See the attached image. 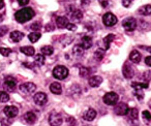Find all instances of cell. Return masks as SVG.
Returning a JSON list of instances; mask_svg holds the SVG:
<instances>
[{
  "instance_id": "obj_1",
  "label": "cell",
  "mask_w": 151,
  "mask_h": 126,
  "mask_svg": "<svg viewBox=\"0 0 151 126\" xmlns=\"http://www.w3.org/2000/svg\"><path fill=\"white\" fill-rule=\"evenodd\" d=\"M34 15H35V13H34V11L31 7H26V9H20V11H18L17 13H16L15 17H16L17 22L22 24V23H26V22L30 21V20L34 17Z\"/></svg>"
},
{
  "instance_id": "obj_2",
  "label": "cell",
  "mask_w": 151,
  "mask_h": 126,
  "mask_svg": "<svg viewBox=\"0 0 151 126\" xmlns=\"http://www.w3.org/2000/svg\"><path fill=\"white\" fill-rule=\"evenodd\" d=\"M53 77L57 80H64L68 76V69L63 65H57L56 67L53 69L52 72Z\"/></svg>"
},
{
  "instance_id": "obj_3",
  "label": "cell",
  "mask_w": 151,
  "mask_h": 126,
  "mask_svg": "<svg viewBox=\"0 0 151 126\" xmlns=\"http://www.w3.org/2000/svg\"><path fill=\"white\" fill-rule=\"evenodd\" d=\"M118 99H119V96H118L117 93L108 92L107 94H105L103 100H104V102L108 105H115L116 103L118 102Z\"/></svg>"
},
{
  "instance_id": "obj_4",
  "label": "cell",
  "mask_w": 151,
  "mask_h": 126,
  "mask_svg": "<svg viewBox=\"0 0 151 126\" xmlns=\"http://www.w3.org/2000/svg\"><path fill=\"white\" fill-rule=\"evenodd\" d=\"M19 89L22 93H24V94L30 95V94H32V93H34V91L36 90V85L33 84V83H30V82L24 83V84L20 85Z\"/></svg>"
},
{
  "instance_id": "obj_5",
  "label": "cell",
  "mask_w": 151,
  "mask_h": 126,
  "mask_svg": "<svg viewBox=\"0 0 151 126\" xmlns=\"http://www.w3.org/2000/svg\"><path fill=\"white\" fill-rule=\"evenodd\" d=\"M103 22L107 27H112V26L116 25L118 22L117 17L112 13H107L104 15L103 17Z\"/></svg>"
},
{
  "instance_id": "obj_6",
  "label": "cell",
  "mask_w": 151,
  "mask_h": 126,
  "mask_svg": "<svg viewBox=\"0 0 151 126\" xmlns=\"http://www.w3.org/2000/svg\"><path fill=\"white\" fill-rule=\"evenodd\" d=\"M122 27L126 30V31L130 32L134 31L137 28V21L134 18H126L122 21Z\"/></svg>"
},
{
  "instance_id": "obj_7",
  "label": "cell",
  "mask_w": 151,
  "mask_h": 126,
  "mask_svg": "<svg viewBox=\"0 0 151 126\" xmlns=\"http://www.w3.org/2000/svg\"><path fill=\"white\" fill-rule=\"evenodd\" d=\"M67 13H68V16L70 17V19L73 20V21H80V20H82V18H83L82 11L77 9L75 6H68Z\"/></svg>"
},
{
  "instance_id": "obj_8",
  "label": "cell",
  "mask_w": 151,
  "mask_h": 126,
  "mask_svg": "<svg viewBox=\"0 0 151 126\" xmlns=\"http://www.w3.org/2000/svg\"><path fill=\"white\" fill-rule=\"evenodd\" d=\"M63 122V119L60 114L52 113L49 116V123L51 126H60Z\"/></svg>"
},
{
  "instance_id": "obj_9",
  "label": "cell",
  "mask_w": 151,
  "mask_h": 126,
  "mask_svg": "<svg viewBox=\"0 0 151 126\" xmlns=\"http://www.w3.org/2000/svg\"><path fill=\"white\" fill-rule=\"evenodd\" d=\"M33 100L37 105H46L47 101H48V96H47V94H45V93L38 92L33 96Z\"/></svg>"
},
{
  "instance_id": "obj_10",
  "label": "cell",
  "mask_w": 151,
  "mask_h": 126,
  "mask_svg": "<svg viewBox=\"0 0 151 126\" xmlns=\"http://www.w3.org/2000/svg\"><path fill=\"white\" fill-rule=\"evenodd\" d=\"M3 112L7 116V118H15L19 114V109L15 105H7V107H4Z\"/></svg>"
},
{
  "instance_id": "obj_11",
  "label": "cell",
  "mask_w": 151,
  "mask_h": 126,
  "mask_svg": "<svg viewBox=\"0 0 151 126\" xmlns=\"http://www.w3.org/2000/svg\"><path fill=\"white\" fill-rule=\"evenodd\" d=\"M128 110H129V109H128V107H127V105H126V103L120 102L115 107L114 112H115V114H116V115H118V116H124V115H126V114H127Z\"/></svg>"
},
{
  "instance_id": "obj_12",
  "label": "cell",
  "mask_w": 151,
  "mask_h": 126,
  "mask_svg": "<svg viewBox=\"0 0 151 126\" xmlns=\"http://www.w3.org/2000/svg\"><path fill=\"white\" fill-rule=\"evenodd\" d=\"M122 72H123L124 78L126 79H132L134 74V70L128 63H124L123 67H122Z\"/></svg>"
},
{
  "instance_id": "obj_13",
  "label": "cell",
  "mask_w": 151,
  "mask_h": 126,
  "mask_svg": "<svg viewBox=\"0 0 151 126\" xmlns=\"http://www.w3.org/2000/svg\"><path fill=\"white\" fill-rule=\"evenodd\" d=\"M96 117V112L93 109H88L84 114H83V119L86 121H92Z\"/></svg>"
},
{
  "instance_id": "obj_14",
  "label": "cell",
  "mask_w": 151,
  "mask_h": 126,
  "mask_svg": "<svg viewBox=\"0 0 151 126\" xmlns=\"http://www.w3.org/2000/svg\"><path fill=\"white\" fill-rule=\"evenodd\" d=\"M101 82H103V78L99 76H93L91 77L90 79H89L88 83L89 85H90L91 87H93V88H95V87H99V85L101 84Z\"/></svg>"
},
{
  "instance_id": "obj_15",
  "label": "cell",
  "mask_w": 151,
  "mask_h": 126,
  "mask_svg": "<svg viewBox=\"0 0 151 126\" xmlns=\"http://www.w3.org/2000/svg\"><path fill=\"white\" fill-rule=\"evenodd\" d=\"M36 115L33 113V112H27V113L24 115V120L27 122L28 124H34L36 122Z\"/></svg>"
},
{
  "instance_id": "obj_16",
  "label": "cell",
  "mask_w": 151,
  "mask_h": 126,
  "mask_svg": "<svg viewBox=\"0 0 151 126\" xmlns=\"http://www.w3.org/2000/svg\"><path fill=\"white\" fill-rule=\"evenodd\" d=\"M141 53L139 52L138 50H134V51H132V53L129 54V60L132 61V63H139L141 61Z\"/></svg>"
},
{
  "instance_id": "obj_17",
  "label": "cell",
  "mask_w": 151,
  "mask_h": 126,
  "mask_svg": "<svg viewBox=\"0 0 151 126\" xmlns=\"http://www.w3.org/2000/svg\"><path fill=\"white\" fill-rule=\"evenodd\" d=\"M50 91L53 93V94L59 95L62 93V87H61V85L57 82L52 83V84L50 85Z\"/></svg>"
},
{
  "instance_id": "obj_18",
  "label": "cell",
  "mask_w": 151,
  "mask_h": 126,
  "mask_svg": "<svg viewBox=\"0 0 151 126\" xmlns=\"http://www.w3.org/2000/svg\"><path fill=\"white\" fill-rule=\"evenodd\" d=\"M81 46L84 50H88L92 47V38L90 36H84L82 38V42H81Z\"/></svg>"
},
{
  "instance_id": "obj_19",
  "label": "cell",
  "mask_w": 151,
  "mask_h": 126,
  "mask_svg": "<svg viewBox=\"0 0 151 126\" xmlns=\"http://www.w3.org/2000/svg\"><path fill=\"white\" fill-rule=\"evenodd\" d=\"M4 87L7 89V90L12 91V90H15L16 87H17V83L14 79L12 78H7L6 80L4 81Z\"/></svg>"
},
{
  "instance_id": "obj_20",
  "label": "cell",
  "mask_w": 151,
  "mask_h": 126,
  "mask_svg": "<svg viewBox=\"0 0 151 126\" xmlns=\"http://www.w3.org/2000/svg\"><path fill=\"white\" fill-rule=\"evenodd\" d=\"M69 23L68 19H67L66 17H62V16H60V17H57L56 19V24L57 26H58L59 28H66L67 24Z\"/></svg>"
},
{
  "instance_id": "obj_21",
  "label": "cell",
  "mask_w": 151,
  "mask_h": 126,
  "mask_svg": "<svg viewBox=\"0 0 151 126\" xmlns=\"http://www.w3.org/2000/svg\"><path fill=\"white\" fill-rule=\"evenodd\" d=\"M9 37H11V39L13 40L14 42H20V40H22V38L24 37V33H22L21 31H13L11 33V35H9Z\"/></svg>"
},
{
  "instance_id": "obj_22",
  "label": "cell",
  "mask_w": 151,
  "mask_h": 126,
  "mask_svg": "<svg viewBox=\"0 0 151 126\" xmlns=\"http://www.w3.org/2000/svg\"><path fill=\"white\" fill-rule=\"evenodd\" d=\"M20 51H21L23 54H25L26 56H33L34 53H35V50H34L33 47H29V46L22 47V48L20 49Z\"/></svg>"
},
{
  "instance_id": "obj_23",
  "label": "cell",
  "mask_w": 151,
  "mask_h": 126,
  "mask_svg": "<svg viewBox=\"0 0 151 126\" xmlns=\"http://www.w3.org/2000/svg\"><path fill=\"white\" fill-rule=\"evenodd\" d=\"M139 13L143 16H150L151 15V5L150 4L143 5V6L140 7V9H139Z\"/></svg>"
},
{
  "instance_id": "obj_24",
  "label": "cell",
  "mask_w": 151,
  "mask_h": 126,
  "mask_svg": "<svg viewBox=\"0 0 151 126\" xmlns=\"http://www.w3.org/2000/svg\"><path fill=\"white\" fill-rule=\"evenodd\" d=\"M40 51H42V54L44 55V56H51V55L54 53V49H53V47H51V46L42 47Z\"/></svg>"
},
{
  "instance_id": "obj_25",
  "label": "cell",
  "mask_w": 151,
  "mask_h": 126,
  "mask_svg": "<svg viewBox=\"0 0 151 126\" xmlns=\"http://www.w3.org/2000/svg\"><path fill=\"white\" fill-rule=\"evenodd\" d=\"M34 64L38 66H42L45 64V56L42 54H36L34 56Z\"/></svg>"
},
{
  "instance_id": "obj_26",
  "label": "cell",
  "mask_w": 151,
  "mask_h": 126,
  "mask_svg": "<svg viewBox=\"0 0 151 126\" xmlns=\"http://www.w3.org/2000/svg\"><path fill=\"white\" fill-rule=\"evenodd\" d=\"M114 39H115V35H114V34H109V35H107L104 38V44H105L106 50H108V49L110 48V44H111V42H113Z\"/></svg>"
},
{
  "instance_id": "obj_27",
  "label": "cell",
  "mask_w": 151,
  "mask_h": 126,
  "mask_svg": "<svg viewBox=\"0 0 151 126\" xmlns=\"http://www.w3.org/2000/svg\"><path fill=\"white\" fill-rule=\"evenodd\" d=\"M105 53H106V50H103V49H97L94 53V58L95 60L97 61H101L103 60L104 56H105Z\"/></svg>"
},
{
  "instance_id": "obj_28",
  "label": "cell",
  "mask_w": 151,
  "mask_h": 126,
  "mask_svg": "<svg viewBox=\"0 0 151 126\" xmlns=\"http://www.w3.org/2000/svg\"><path fill=\"white\" fill-rule=\"evenodd\" d=\"M132 87L134 89H147L149 87L148 83H138V82H134L132 83Z\"/></svg>"
},
{
  "instance_id": "obj_29",
  "label": "cell",
  "mask_w": 151,
  "mask_h": 126,
  "mask_svg": "<svg viewBox=\"0 0 151 126\" xmlns=\"http://www.w3.org/2000/svg\"><path fill=\"white\" fill-rule=\"evenodd\" d=\"M126 115L129 117V119L137 120V119H138V116H139V112H138V110H137V109H130V110H128V112H127V114H126Z\"/></svg>"
},
{
  "instance_id": "obj_30",
  "label": "cell",
  "mask_w": 151,
  "mask_h": 126,
  "mask_svg": "<svg viewBox=\"0 0 151 126\" xmlns=\"http://www.w3.org/2000/svg\"><path fill=\"white\" fill-rule=\"evenodd\" d=\"M42 37V34L38 33V32H32V33H30L29 35H28V38H29V40L31 42H36L40 38Z\"/></svg>"
},
{
  "instance_id": "obj_31",
  "label": "cell",
  "mask_w": 151,
  "mask_h": 126,
  "mask_svg": "<svg viewBox=\"0 0 151 126\" xmlns=\"http://www.w3.org/2000/svg\"><path fill=\"white\" fill-rule=\"evenodd\" d=\"M73 55H76V56H82V55L84 54V49L82 48L81 44H78V46L73 47Z\"/></svg>"
},
{
  "instance_id": "obj_32",
  "label": "cell",
  "mask_w": 151,
  "mask_h": 126,
  "mask_svg": "<svg viewBox=\"0 0 151 126\" xmlns=\"http://www.w3.org/2000/svg\"><path fill=\"white\" fill-rule=\"evenodd\" d=\"M134 94L139 100H142V99L144 98V92L142 91V89H134Z\"/></svg>"
},
{
  "instance_id": "obj_33",
  "label": "cell",
  "mask_w": 151,
  "mask_h": 126,
  "mask_svg": "<svg viewBox=\"0 0 151 126\" xmlns=\"http://www.w3.org/2000/svg\"><path fill=\"white\" fill-rule=\"evenodd\" d=\"M9 100V95L6 92L0 91V102H7Z\"/></svg>"
},
{
  "instance_id": "obj_34",
  "label": "cell",
  "mask_w": 151,
  "mask_h": 126,
  "mask_svg": "<svg viewBox=\"0 0 151 126\" xmlns=\"http://www.w3.org/2000/svg\"><path fill=\"white\" fill-rule=\"evenodd\" d=\"M89 72H90V70H89V68L84 67V66H82V67H80V76L82 77V78H86V77L89 74Z\"/></svg>"
},
{
  "instance_id": "obj_35",
  "label": "cell",
  "mask_w": 151,
  "mask_h": 126,
  "mask_svg": "<svg viewBox=\"0 0 151 126\" xmlns=\"http://www.w3.org/2000/svg\"><path fill=\"white\" fill-rule=\"evenodd\" d=\"M12 53V50L9 48H0V54L3 55L4 57L9 56V54Z\"/></svg>"
},
{
  "instance_id": "obj_36",
  "label": "cell",
  "mask_w": 151,
  "mask_h": 126,
  "mask_svg": "<svg viewBox=\"0 0 151 126\" xmlns=\"http://www.w3.org/2000/svg\"><path fill=\"white\" fill-rule=\"evenodd\" d=\"M30 28H31L33 31H38V30L42 28V24L40 23V22H34L33 24H31V26H30Z\"/></svg>"
},
{
  "instance_id": "obj_37",
  "label": "cell",
  "mask_w": 151,
  "mask_h": 126,
  "mask_svg": "<svg viewBox=\"0 0 151 126\" xmlns=\"http://www.w3.org/2000/svg\"><path fill=\"white\" fill-rule=\"evenodd\" d=\"M142 116H143V118H144L145 120H148V121H150V120H151V114L149 113L148 111H143Z\"/></svg>"
},
{
  "instance_id": "obj_38",
  "label": "cell",
  "mask_w": 151,
  "mask_h": 126,
  "mask_svg": "<svg viewBox=\"0 0 151 126\" xmlns=\"http://www.w3.org/2000/svg\"><path fill=\"white\" fill-rule=\"evenodd\" d=\"M7 30H9V28L6 26H1L0 27V36L5 35V33H7Z\"/></svg>"
},
{
  "instance_id": "obj_39",
  "label": "cell",
  "mask_w": 151,
  "mask_h": 126,
  "mask_svg": "<svg viewBox=\"0 0 151 126\" xmlns=\"http://www.w3.org/2000/svg\"><path fill=\"white\" fill-rule=\"evenodd\" d=\"M134 0H122V5L124 7H129Z\"/></svg>"
},
{
  "instance_id": "obj_40",
  "label": "cell",
  "mask_w": 151,
  "mask_h": 126,
  "mask_svg": "<svg viewBox=\"0 0 151 126\" xmlns=\"http://www.w3.org/2000/svg\"><path fill=\"white\" fill-rule=\"evenodd\" d=\"M66 29L71 30V31H75V30L77 29V26H76L75 24H73V23H68V24H67V26H66Z\"/></svg>"
},
{
  "instance_id": "obj_41",
  "label": "cell",
  "mask_w": 151,
  "mask_h": 126,
  "mask_svg": "<svg viewBox=\"0 0 151 126\" xmlns=\"http://www.w3.org/2000/svg\"><path fill=\"white\" fill-rule=\"evenodd\" d=\"M143 79H145L146 81H149L151 79V72H144V74H143L142 77Z\"/></svg>"
},
{
  "instance_id": "obj_42",
  "label": "cell",
  "mask_w": 151,
  "mask_h": 126,
  "mask_svg": "<svg viewBox=\"0 0 151 126\" xmlns=\"http://www.w3.org/2000/svg\"><path fill=\"white\" fill-rule=\"evenodd\" d=\"M18 3H19L21 6H25L29 3V0H18Z\"/></svg>"
},
{
  "instance_id": "obj_43",
  "label": "cell",
  "mask_w": 151,
  "mask_h": 126,
  "mask_svg": "<svg viewBox=\"0 0 151 126\" xmlns=\"http://www.w3.org/2000/svg\"><path fill=\"white\" fill-rule=\"evenodd\" d=\"M145 63H146L148 66H151V56H148L145 58Z\"/></svg>"
},
{
  "instance_id": "obj_44",
  "label": "cell",
  "mask_w": 151,
  "mask_h": 126,
  "mask_svg": "<svg viewBox=\"0 0 151 126\" xmlns=\"http://www.w3.org/2000/svg\"><path fill=\"white\" fill-rule=\"evenodd\" d=\"M4 5H5L4 1H3V0H0V9H2L3 7H4Z\"/></svg>"
},
{
  "instance_id": "obj_45",
  "label": "cell",
  "mask_w": 151,
  "mask_h": 126,
  "mask_svg": "<svg viewBox=\"0 0 151 126\" xmlns=\"http://www.w3.org/2000/svg\"><path fill=\"white\" fill-rule=\"evenodd\" d=\"M23 65L25 66V67H28V68H32L31 64L30 63H23Z\"/></svg>"
},
{
  "instance_id": "obj_46",
  "label": "cell",
  "mask_w": 151,
  "mask_h": 126,
  "mask_svg": "<svg viewBox=\"0 0 151 126\" xmlns=\"http://www.w3.org/2000/svg\"><path fill=\"white\" fill-rule=\"evenodd\" d=\"M146 51H148L149 53H151V47H148V48H146Z\"/></svg>"
},
{
  "instance_id": "obj_47",
  "label": "cell",
  "mask_w": 151,
  "mask_h": 126,
  "mask_svg": "<svg viewBox=\"0 0 151 126\" xmlns=\"http://www.w3.org/2000/svg\"><path fill=\"white\" fill-rule=\"evenodd\" d=\"M2 21H3V17H2L1 15H0V23H1Z\"/></svg>"
},
{
  "instance_id": "obj_48",
  "label": "cell",
  "mask_w": 151,
  "mask_h": 126,
  "mask_svg": "<svg viewBox=\"0 0 151 126\" xmlns=\"http://www.w3.org/2000/svg\"><path fill=\"white\" fill-rule=\"evenodd\" d=\"M149 107H151V100H150V101H149Z\"/></svg>"
}]
</instances>
